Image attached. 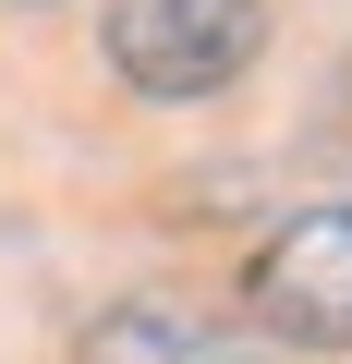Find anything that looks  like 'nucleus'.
Masks as SVG:
<instances>
[{
	"label": "nucleus",
	"instance_id": "f03ea898",
	"mask_svg": "<svg viewBox=\"0 0 352 364\" xmlns=\"http://www.w3.org/2000/svg\"><path fill=\"white\" fill-rule=\"evenodd\" d=\"M243 304H255V328H279L304 352H352V207L279 219L243 267Z\"/></svg>",
	"mask_w": 352,
	"mask_h": 364
},
{
	"label": "nucleus",
	"instance_id": "7ed1b4c3",
	"mask_svg": "<svg viewBox=\"0 0 352 364\" xmlns=\"http://www.w3.org/2000/svg\"><path fill=\"white\" fill-rule=\"evenodd\" d=\"M73 364H207L195 352V328L183 316H158V304H110L97 328H85V352Z\"/></svg>",
	"mask_w": 352,
	"mask_h": 364
},
{
	"label": "nucleus",
	"instance_id": "f257e3e1",
	"mask_svg": "<svg viewBox=\"0 0 352 364\" xmlns=\"http://www.w3.org/2000/svg\"><path fill=\"white\" fill-rule=\"evenodd\" d=\"M97 49L134 97H219L267 49V0H110Z\"/></svg>",
	"mask_w": 352,
	"mask_h": 364
}]
</instances>
